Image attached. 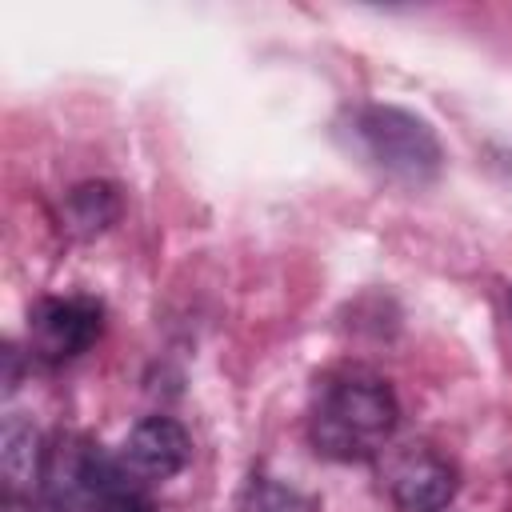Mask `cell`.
Returning <instances> with one entry per match:
<instances>
[{
    "instance_id": "3957f363",
    "label": "cell",
    "mask_w": 512,
    "mask_h": 512,
    "mask_svg": "<svg viewBox=\"0 0 512 512\" xmlns=\"http://www.w3.org/2000/svg\"><path fill=\"white\" fill-rule=\"evenodd\" d=\"M352 140L360 156L396 184L424 188L444 168V148L428 120L396 104H364L352 112Z\"/></svg>"
},
{
    "instance_id": "7a4b0ae2",
    "label": "cell",
    "mask_w": 512,
    "mask_h": 512,
    "mask_svg": "<svg viewBox=\"0 0 512 512\" xmlns=\"http://www.w3.org/2000/svg\"><path fill=\"white\" fill-rule=\"evenodd\" d=\"M40 496L48 512H116L128 500L120 456L84 432H60L40 456Z\"/></svg>"
},
{
    "instance_id": "6da1fadb",
    "label": "cell",
    "mask_w": 512,
    "mask_h": 512,
    "mask_svg": "<svg viewBox=\"0 0 512 512\" xmlns=\"http://www.w3.org/2000/svg\"><path fill=\"white\" fill-rule=\"evenodd\" d=\"M400 420V404L392 384L364 368V364H340L328 368L308 404V440L328 460H372L388 448Z\"/></svg>"
},
{
    "instance_id": "ba28073f",
    "label": "cell",
    "mask_w": 512,
    "mask_h": 512,
    "mask_svg": "<svg viewBox=\"0 0 512 512\" xmlns=\"http://www.w3.org/2000/svg\"><path fill=\"white\" fill-rule=\"evenodd\" d=\"M296 508H304L300 500H296V492H284V488H272V484H252V504H248V512H296Z\"/></svg>"
},
{
    "instance_id": "30bf717a",
    "label": "cell",
    "mask_w": 512,
    "mask_h": 512,
    "mask_svg": "<svg viewBox=\"0 0 512 512\" xmlns=\"http://www.w3.org/2000/svg\"><path fill=\"white\" fill-rule=\"evenodd\" d=\"M508 304H512V300H508Z\"/></svg>"
},
{
    "instance_id": "277c9868",
    "label": "cell",
    "mask_w": 512,
    "mask_h": 512,
    "mask_svg": "<svg viewBox=\"0 0 512 512\" xmlns=\"http://www.w3.org/2000/svg\"><path fill=\"white\" fill-rule=\"evenodd\" d=\"M104 332V308L92 296H44L28 312V348L44 364L88 352Z\"/></svg>"
},
{
    "instance_id": "5b68a950",
    "label": "cell",
    "mask_w": 512,
    "mask_h": 512,
    "mask_svg": "<svg viewBox=\"0 0 512 512\" xmlns=\"http://www.w3.org/2000/svg\"><path fill=\"white\" fill-rule=\"evenodd\" d=\"M384 488L400 512H440L456 496V464L432 444H404L384 460Z\"/></svg>"
},
{
    "instance_id": "8992f818",
    "label": "cell",
    "mask_w": 512,
    "mask_h": 512,
    "mask_svg": "<svg viewBox=\"0 0 512 512\" xmlns=\"http://www.w3.org/2000/svg\"><path fill=\"white\" fill-rule=\"evenodd\" d=\"M188 456H192V440L168 416L140 420L120 448V464L136 480H168L188 464Z\"/></svg>"
},
{
    "instance_id": "52a82bcc",
    "label": "cell",
    "mask_w": 512,
    "mask_h": 512,
    "mask_svg": "<svg viewBox=\"0 0 512 512\" xmlns=\"http://www.w3.org/2000/svg\"><path fill=\"white\" fill-rule=\"evenodd\" d=\"M120 216V200L116 188L108 184H84L68 196V220L76 232H100Z\"/></svg>"
},
{
    "instance_id": "9c48e42d",
    "label": "cell",
    "mask_w": 512,
    "mask_h": 512,
    "mask_svg": "<svg viewBox=\"0 0 512 512\" xmlns=\"http://www.w3.org/2000/svg\"><path fill=\"white\" fill-rule=\"evenodd\" d=\"M116 512H152V508H148L144 500H136V496H128V500H124V504H120Z\"/></svg>"
}]
</instances>
